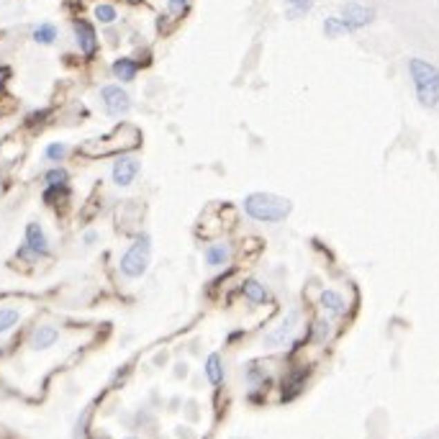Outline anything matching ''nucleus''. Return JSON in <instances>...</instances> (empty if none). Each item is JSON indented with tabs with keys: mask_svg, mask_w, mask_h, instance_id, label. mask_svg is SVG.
<instances>
[{
	"mask_svg": "<svg viewBox=\"0 0 439 439\" xmlns=\"http://www.w3.org/2000/svg\"><path fill=\"white\" fill-rule=\"evenodd\" d=\"M139 144H142V131L134 124H121L111 134L88 139L82 147H77V152L82 157H90V160H100V157H116V154L131 152Z\"/></svg>",
	"mask_w": 439,
	"mask_h": 439,
	"instance_id": "1",
	"label": "nucleus"
},
{
	"mask_svg": "<svg viewBox=\"0 0 439 439\" xmlns=\"http://www.w3.org/2000/svg\"><path fill=\"white\" fill-rule=\"evenodd\" d=\"M244 214L254 218V221H262V224H280L286 221L290 211H293V203L283 196H275V193H250V196L242 200Z\"/></svg>",
	"mask_w": 439,
	"mask_h": 439,
	"instance_id": "2",
	"label": "nucleus"
},
{
	"mask_svg": "<svg viewBox=\"0 0 439 439\" xmlns=\"http://www.w3.org/2000/svg\"><path fill=\"white\" fill-rule=\"evenodd\" d=\"M409 72H411L413 88H416V98L427 108H434L439 103V70L427 59L413 57L409 59Z\"/></svg>",
	"mask_w": 439,
	"mask_h": 439,
	"instance_id": "3",
	"label": "nucleus"
},
{
	"mask_svg": "<svg viewBox=\"0 0 439 439\" xmlns=\"http://www.w3.org/2000/svg\"><path fill=\"white\" fill-rule=\"evenodd\" d=\"M149 260H152V236L149 234H136V239L121 254L118 270H121L124 278L136 280L149 270Z\"/></svg>",
	"mask_w": 439,
	"mask_h": 439,
	"instance_id": "4",
	"label": "nucleus"
},
{
	"mask_svg": "<svg viewBox=\"0 0 439 439\" xmlns=\"http://www.w3.org/2000/svg\"><path fill=\"white\" fill-rule=\"evenodd\" d=\"M100 106L111 118H124L131 111V95L121 85H103L100 88Z\"/></svg>",
	"mask_w": 439,
	"mask_h": 439,
	"instance_id": "5",
	"label": "nucleus"
},
{
	"mask_svg": "<svg viewBox=\"0 0 439 439\" xmlns=\"http://www.w3.org/2000/svg\"><path fill=\"white\" fill-rule=\"evenodd\" d=\"M139 172H142V160L139 157H134V154H116L113 167H111V180H113L116 188H129V185H134Z\"/></svg>",
	"mask_w": 439,
	"mask_h": 439,
	"instance_id": "6",
	"label": "nucleus"
},
{
	"mask_svg": "<svg viewBox=\"0 0 439 439\" xmlns=\"http://www.w3.org/2000/svg\"><path fill=\"white\" fill-rule=\"evenodd\" d=\"M342 21L347 24L350 31H357V28L368 26L370 21L375 18V10L368 8V6H359V3H347L344 8H342Z\"/></svg>",
	"mask_w": 439,
	"mask_h": 439,
	"instance_id": "7",
	"label": "nucleus"
},
{
	"mask_svg": "<svg viewBox=\"0 0 439 439\" xmlns=\"http://www.w3.org/2000/svg\"><path fill=\"white\" fill-rule=\"evenodd\" d=\"M72 28H75V41H77V46H80V52L85 54V57H93V54L98 52V34H95L93 24L77 18V21L72 24Z\"/></svg>",
	"mask_w": 439,
	"mask_h": 439,
	"instance_id": "8",
	"label": "nucleus"
},
{
	"mask_svg": "<svg viewBox=\"0 0 439 439\" xmlns=\"http://www.w3.org/2000/svg\"><path fill=\"white\" fill-rule=\"evenodd\" d=\"M24 244H26L28 250H34L39 257H46V254H49L46 232L41 229V224H36V221H28L26 229H24Z\"/></svg>",
	"mask_w": 439,
	"mask_h": 439,
	"instance_id": "9",
	"label": "nucleus"
},
{
	"mask_svg": "<svg viewBox=\"0 0 439 439\" xmlns=\"http://www.w3.org/2000/svg\"><path fill=\"white\" fill-rule=\"evenodd\" d=\"M203 260L208 268H226L232 262V244L229 242H214L203 250Z\"/></svg>",
	"mask_w": 439,
	"mask_h": 439,
	"instance_id": "10",
	"label": "nucleus"
},
{
	"mask_svg": "<svg viewBox=\"0 0 439 439\" xmlns=\"http://www.w3.org/2000/svg\"><path fill=\"white\" fill-rule=\"evenodd\" d=\"M296 324H298V311H290L286 321L280 324L275 332H270L268 337H265V347H268V350H275V347H280V344H283V342L290 337V332H293V326H296Z\"/></svg>",
	"mask_w": 439,
	"mask_h": 439,
	"instance_id": "11",
	"label": "nucleus"
},
{
	"mask_svg": "<svg viewBox=\"0 0 439 439\" xmlns=\"http://www.w3.org/2000/svg\"><path fill=\"white\" fill-rule=\"evenodd\" d=\"M59 342V329L57 326H49V324H44V326H39L34 334H31V347L34 350H49V347H54Z\"/></svg>",
	"mask_w": 439,
	"mask_h": 439,
	"instance_id": "12",
	"label": "nucleus"
},
{
	"mask_svg": "<svg viewBox=\"0 0 439 439\" xmlns=\"http://www.w3.org/2000/svg\"><path fill=\"white\" fill-rule=\"evenodd\" d=\"M111 72H113V77L121 82H134L136 75H139V62L131 59V57H118L116 62L111 64Z\"/></svg>",
	"mask_w": 439,
	"mask_h": 439,
	"instance_id": "13",
	"label": "nucleus"
},
{
	"mask_svg": "<svg viewBox=\"0 0 439 439\" xmlns=\"http://www.w3.org/2000/svg\"><path fill=\"white\" fill-rule=\"evenodd\" d=\"M242 296L247 298L252 306H260V303H265V301H268L270 293H268V288L262 286L260 280L250 278V280H244V283H242Z\"/></svg>",
	"mask_w": 439,
	"mask_h": 439,
	"instance_id": "14",
	"label": "nucleus"
},
{
	"mask_svg": "<svg viewBox=\"0 0 439 439\" xmlns=\"http://www.w3.org/2000/svg\"><path fill=\"white\" fill-rule=\"evenodd\" d=\"M203 370H206V377L211 386H221V383H224V362H221V355H216V352L208 355Z\"/></svg>",
	"mask_w": 439,
	"mask_h": 439,
	"instance_id": "15",
	"label": "nucleus"
},
{
	"mask_svg": "<svg viewBox=\"0 0 439 439\" xmlns=\"http://www.w3.org/2000/svg\"><path fill=\"white\" fill-rule=\"evenodd\" d=\"M319 303H321V308H326L329 314H344L347 311V303H344V298L337 293V290H324L321 296H319Z\"/></svg>",
	"mask_w": 439,
	"mask_h": 439,
	"instance_id": "16",
	"label": "nucleus"
},
{
	"mask_svg": "<svg viewBox=\"0 0 439 439\" xmlns=\"http://www.w3.org/2000/svg\"><path fill=\"white\" fill-rule=\"evenodd\" d=\"M72 196L70 185H46L44 190V203L46 206H62V203H67Z\"/></svg>",
	"mask_w": 439,
	"mask_h": 439,
	"instance_id": "17",
	"label": "nucleus"
},
{
	"mask_svg": "<svg viewBox=\"0 0 439 439\" xmlns=\"http://www.w3.org/2000/svg\"><path fill=\"white\" fill-rule=\"evenodd\" d=\"M31 39L41 46L54 44V41H57V26H54V24H39V26L31 31Z\"/></svg>",
	"mask_w": 439,
	"mask_h": 439,
	"instance_id": "18",
	"label": "nucleus"
},
{
	"mask_svg": "<svg viewBox=\"0 0 439 439\" xmlns=\"http://www.w3.org/2000/svg\"><path fill=\"white\" fill-rule=\"evenodd\" d=\"M18 321H21V311L18 308H0V334L10 332Z\"/></svg>",
	"mask_w": 439,
	"mask_h": 439,
	"instance_id": "19",
	"label": "nucleus"
},
{
	"mask_svg": "<svg viewBox=\"0 0 439 439\" xmlns=\"http://www.w3.org/2000/svg\"><path fill=\"white\" fill-rule=\"evenodd\" d=\"M44 185H70V172L57 165L44 172Z\"/></svg>",
	"mask_w": 439,
	"mask_h": 439,
	"instance_id": "20",
	"label": "nucleus"
},
{
	"mask_svg": "<svg viewBox=\"0 0 439 439\" xmlns=\"http://www.w3.org/2000/svg\"><path fill=\"white\" fill-rule=\"evenodd\" d=\"M347 31H350V28H347V24H344L339 16H332L324 21V34L329 36V39H337V36L347 34Z\"/></svg>",
	"mask_w": 439,
	"mask_h": 439,
	"instance_id": "21",
	"label": "nucleus"
},
{
	"mask_svg": "<svg viewBox=\"0 0 439 439\" xmlns=\"http://www.w3.org/2000/svg\"><path fill=\"white\" fill-rule=\"evenodd\" d=\"M93 13H95V21H98V24H106V26L108 24H113V21L118 18V10L113 8L111 3H98Z\"/></svg>",
	"mask_w": 439,
	"mask_h": 439,
	"instance_id": "22",
	"label": "nucleus"
},
{
	"mask_svg": "<svg viewBox=\"0 0 439 439\" xmlns=\"http://www.w3.org/2000/svg\"><path fill=\"white\" fill-rule=\"evenodd\" d=\"M70 154V147L64 142H52L49 147L44 149V157L49 162H64V157Z\"/></svg>",
	"mask_w": 439,
	"mask_h": 439,
	"instance_id": "23",
	"label": "nucleus"
},
{
	"mask_svg": "<svg viewBox=\"0 0 439 439\" xmlns=\"http://www.w3.org/2000/svg\"><path fill=\"white\" fill-rule=\"evenodd\" d=\"M303 373H298V375H290V380H288V386H283V398H286V401H290V398H293V395L298 393V391H301V388H303Z\"/></svg>",
	"mask_w": 439,
	"mask_h": 439,
	"instance_id": "24",
	"label": "nucleus"
},
{
	"mask_svg": "<svg viewBox=\"0 0 439 439\" xmlns=\"http://www.w3.org/2000/svg\"><path fill=\"white\" fill-rule=\"evenodd\" d=\"M188 8H190V0H167V13H170L172 18L185 16Z\"/></svg>",
	"mask_w": 439,
	"mask_h": 439,
	"instance_id": "25",
	"label": "nucleus"
},
{
	"mask_svg": "<svg viewBox=\"0 0 439 439\" xmlns=\"http://www.w3.org/2000/svg\"><path fill=\"white\" fill-rule=\"evenodd\" d=\"M288 6H290V16H301V13H308L311 6H314V0H286Z\"/></svg>",
	"mask_w": 439,
	"mask_h": 439,
	"instance_id": "26",
	"label": "nucleus"
},
{
	"mask_svg": "<svg viewBox=\"0 0 439 439\" xmlns=\"http://www.w3.org/2000/svg\"><path fill=\"white\" fill-rule=\"evenodd\" d=\"M329 332H332V329H329V324H326V321H316L314 324V339L324 342L326 337H329Z\"/></svg>",
	"mask_w": 439,
	"mask_h": 439,
	"instance_id": "27",
	"label": "nucleus"
},
{
	"mask_svg": "<svg viewBox=\"0 0 439 439\" xmlns=\"http://www.w3.org/2000/svg\"><path fill=\"white\" fill-rule=\"evenodd\" d=\"M98 239H100V234L95 232V229H90V232L82 234V244H85V247H93V244L98 242Z\"/></svg>",
	"mask_w": 439,
	"mask_h": 439,
	"instance_id": "28",
	"label": "nucleus"
},
{
	"mask_svg": "<svg viewBox=\"0 0 439 439\" xmlns=\"http://www.w3.org/2000/svg\"><path fill=\"white\" fill-rule=\"evenodd\" d=\"M8 80H10V67H8V64H0V93L6 90Z\"/></svg>",
	"mask_w": 439,
	"mask_h": 439,
	"instance_id": "29",
	"label": "nucleus"
},
{
	"mask_svg": "<svg viewBox=\"0 0 439 439\" xmlns=\"http://www.w3.org/2000/svg\"><path fill=\"white\" fill-rule=\"evenodd\" d=\"M129 439H134V437H129Z\"/></svg>",
	"mask_w": 439,
	"mask_h": 439,
	"instance_id": "30",
	"label": "nucleus"
}]
</instances>
